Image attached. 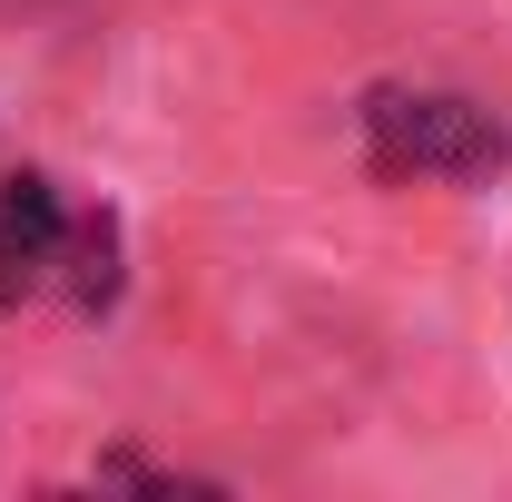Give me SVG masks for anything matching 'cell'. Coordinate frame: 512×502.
Wrapping results in <instances>:
<instances>
[{
  "instance_id": "cell-1",
  "label": "cell",
  "mask_w": 512,
  "mask_h": 502,
  "mask_svg": "<svg viewBox=\"0 0 512 502\" xmlns=\"http://www.w3.org/2000/svg\"><path fill=\"white\" fill-rule=\"evenodd\" d=\"M365 138H375V168H394V178H483V168H503L493 109L444 99V89H384V99H365Z\"/></svg>"
},
{
  "instance_id": "cell-2",
  "label": "cell",
  "mask_w": 512,
  "mask_h": 502,
  "mask_svg": "<svg viewBox=\"0 0 512 502\" xmlns=\"http://www.w3.org/2000/svg\"><path fill=\"white\" fill-rule=\"evenodd\" d=\"M69 256H79V217L60 207V188L50 178H10L0 188V306L40 296Z\"/></svg>"
}]
</instances>
